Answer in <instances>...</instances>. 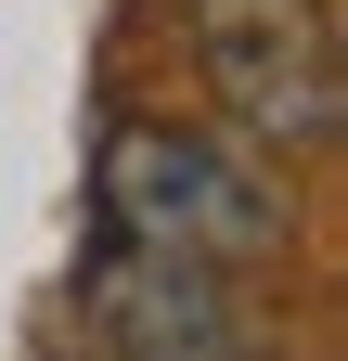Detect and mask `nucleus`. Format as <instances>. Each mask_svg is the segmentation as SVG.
<instances>
[{"instance_id": "2", "label": "nucleus", "mask_w": 348, "mask_h": 361, "mask_svg": "<svg viewBox=\"0 0 348 361\" xmlns=\"http://www.w3.org/2000/svg\"><path fill=\"white\" fill-rule=\"evenodd\" d=\"M194 78L258 155H323L335 142V0H181Z\"/></svg>"}, {"instance_id": "3", "label": "nucleus", "mask_w": 348, "mask_h": 361, "mask_svg": "<svg viewBox=\"0 0 348 361\" xmlns=\"http://www.w3.org/2000/svg\"><path fill=\"white\" fill-rule=\"evenodd\" d=\"M91 336L104 361H245V323H232V284L220 258H181V245H91Z\"/></svg>"}, {"instance_id": "1", "label": "nucleus", "mask_w": 348, "mask_h": 361, "mask_svg": "<svg viewBox=\"0 0 348 361\" xmlns=\"http://www.w3.org/2000/svg\"><path fill=\"white\" fill-rule=\"evenodd\" d=\"M91 219L116 245H181V258H271L284 245V180L220 129L181 116H116L91 155Z\"/></svg>"}]
</instances>
